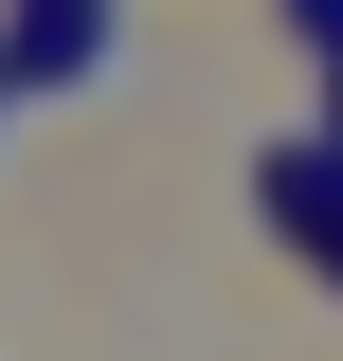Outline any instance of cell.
<instances>
[{
  "label": "cell",
  "instance_id": "cell-2",
  "mask_svg": "<svg viewBox=\"0 0 343 361\" xmlns=\"http://www.w3.org/2000/svg\"><path fill=\"white\" fill-rule=\"evenodd\" d=\"M109 54V18H18V54H0V90H37V73H90Z\"/></svg>",
  "mask_w": 343,
  "mask_h": 361
},
{
  "label": "cell",
  "instance_id": "cell-1",
  "mask_svg": "<svg viewBox=\"0 0 343 361\" xmlns=\"http://www.w3.org/2000/svg\"><path fill=\"white\" fill-rule=\"evenodd\" d=\"M271 217H289L307 253L343 271V163H325V145H289V163H271Z\"/></svg>",
  "mask_w": 343,
  "mask_h": 361
},
{
  "label": "cell",
  "instance_id": "cell-3",
  "mask_svg": "<svg viewBox=\"0 0 343 361\" xmlns=\"http://www.w3.org/2000/svg\"><path fill=\"white\" fill-rule=\"evenodd\" d=\"M307 54H325V73H343V0H307ZM325 163H343V127H325Z\"/></svg>",
  "mask_w": 343,
  "mask_h": 361
}]
</instances>
